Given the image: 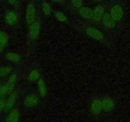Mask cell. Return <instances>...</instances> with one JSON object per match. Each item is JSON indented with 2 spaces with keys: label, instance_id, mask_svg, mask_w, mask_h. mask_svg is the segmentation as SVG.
<instances>
[{
  "label": "cell",
  "instance_id": "cell-1",
  "mask_svg": "<svg viewBox=\"0 0 130 122\" xmlns=\"http://www.w3.org/2000/svg\"><path fill=\"white\" fill-rule=\"evenodd\" d=\"M18 82V76L16 73L10 74L7 82L0 88V99H5L14 91Z\"/></svg>",
  "mask_w": 130,
  "mask_h": 122
},
{
  "label": "cell",
  "instance_id": "cell-2",
  "mask_svg": "<svg viewBox=\"0 0 130 122\" xmlns=\"http://www.w3.org/2000/svg\"><path fill=\"white\" fill-rule=\"evenodd\" d=\"M109 13L116 23H119L123 20L124 17V10L121 5L117 3L111 7Z\"/></svg>",
  "mask_w": 130,
  "mask_h": 122
},
{
  "label": "cell",
  "instance_id": "cell-3",
  "mask_svg": "<svg viewBox=\"0 0 130 122\" xmlns=\"http://www.w3.org/2000/svg\"><path fill=\"white\" fill-rule=\"evenodd\" d=\"M4 21L10 27H16L18 25L19 21L18 13L13 10H9L7 11L5 13Z\"/></svg>",
  "mask_w": 130,
  "mask_h": 122
},
{
  "label": "cell",
  "instance_id": "cell-4",
  "mask_svg": "<svg viewBox=\"0 0 130 122\" xmlns=\"http://www.w3.org/2000/svg\"><path fill=\"white\" fill-rule=\"evenodd\" d=\"M26 21L28 26L36 21L37 17V9L35 5L33 2H30L27 5L26 9Z\"/></svg>",
  "mask_w": 130,
  "mask_h": 122
},
{
  "label": "cell",
  "instance_id": "cell-5",
  "mask_svg": "<svg viewBox=\"0 0 130 122\" xmlns=\"http://www.w3.org/2000/svg\"><path fill=\"white\" fill-rule=\"evenodd\" d=\"M40 23L37 20L29 26V38L30 40L35 42L38 39L40 33Z\"/></svg>",
  "mask_w": 130,
  "mask_h": 122
},
{
  "label": "cell",
  "instance_id": "cell-6",
  "mask_svg": "<svg viewBox=\"0 0 130 122\" xmlns=\"http://www.w3.org/2000/svg\"><path fill=\"white\" fill-rule=\"evenodd\" d=\"M39 104V96L35 94H28L24 100V106L27 108H33Z\"/></svg>",
  "mask_w": 130,
  "mask_h": 122
},
{
  "label": "cell",
  "instance_id": "cell-7",
  "mask_svg": "<svg viewBox=\"0 0 130 122\" xmlns=\"http://www.w3.org/2000/svg\"><path fill=\"white\" fill-rule=\"evenodd\" d=\"M17 91H13L12 94H10L8 96V98L5 100V111L4 112L6 113H8L12 109L14 108L15 104L17 99Z\"/></svg>",
  "mask_w": 130,
  "mask_h": 122
},
{
  "label": "cell",
  "instance_id": "cell-8",
  "mask_svg": "<svg viewBox=\"0 0 130 122\" xmlns=\"http://www.w3.org/2000/svg\"><path fill=\"white\" fill-rule=\"evenodd\" d=\"M86 33L89 37L94 40L102 41L104 39V34L99 29L93 27H88L86 29Z\"/></svg>",
  "mask_w": 130,
  "mask_h": 122
},
{
  "label": "cell",
  "instance_id": "cell-9",
  "mask_svg": "<svg viewBox=\"0 0 130 122\" xmlns=\"http://www.w3.org/2000/svg\"><path fill=\"white\" fill-rule=\"evenodd\" d=\"M91 114L94 116H98L102 114L103 108L102 105V99H94L92 100L90 106Z\"/></svg>",
  "mask_w": 130,
  "mask_h": 122
},
{
  "label": "cell",
  "instance_id": "cell-10",
  "mask_svg": "<svg viewBox=\"0 0 130 122\" xmlns=\"http://www.w3.org/2000/svg\"><path fill=\"white\" fill-rule=\"evenodd\" d=\"M93 10V17L92 21L96 23L102 22V20L105 13V10L102 5H98L92 9Z\"/></svg>",
  "mask_w": 130,
  "mask_h": 122
},
{
  "label": "cell",
  "instance_id": "cell-11",
  "mask_svg": "<svg viewBox=\"0 0 130 122\" xmlns=\"http://www.w3.org/2000/svg\"><path fill=\"white\" fill-rule=\"evenodd\" d=\"M102 105L103 111L107 113H110L116 107V101L112 98L105 97L102 99Z\"/></svg>",
  "mask_w": 130,
  "mask_h": 122
},
{
  "label": "cell",
  "instance_id": "cell-12",
  "mask_svg": "<svg viewBox=\"0 0 130 122\" xmlns=\"http://www.w3.org/2000/svg\"><path fill=\"white\" fill-rule=\"evenodd\" d=\"M102 24L105 29L107 30H112L116 27V22L112 18L109 13L105 12L102 20Z\"/></svg>",
  "mask_w": 130,
  "mask_h": 122
},
{
  "label": "cell",
  "instance_id": "cell-13",
  "mask_svg": "<svg viewBox=\"0 0 130 122\" xmlns=\"http://www.w3.org/2000/svg\"><path fill=\"white\" fill-rule=\"evenodd\" d=\"M78 13L80 17L84 19L92 21L93 17V10L91 8L87 7H83L78 9Z\"/></svg>",
  "mask_w": 130,
  "mask_h": 122
},
{
  "label": "cell",
  "instance_id": "cell-14",
  "mask_svg": "<svg viewBox=\"0 0 130 122\" xmlns=\"http://www.w3.org/2000/svg\"><path fill=\"white\" fill-rule=\"evenodd\" d=\"M38 96L40 98H45L48 93L47 84L43 78H40L38 81Z\"/></svg>",
  "mask_w": 130,
  "mask_h": 122
},
{
  "label": "cell",
  "instance_id": "cell-15",
  "mask_svg": "<svg viewBox=\"0 0 130 122\" xmlns=\"http://www.w3.org/2000/svg\"><path fill=\"white\" fill-rule=\"evenodd\" d=\"M5 58L9 63L14 64H19L22 62V57L19 53L9 52L6 53Z\"/></svg>",
  "mask_w": 130,
  "mask_h": 122
},
{
  "label": "cell",
  "instance_id": "cell-16",
  "mask_svg": "<svg viewBox=\"0 0 130 122\" xmlns=\"http://www.w3.org/2000/svg\"><path fill=\"white\" fill-rule=\"evenodd\" d=\"M20 118H21V114L19 110L13 108L8 113V115L6 118V121L8 122H17L20 120Z\"/></svg>",
  "mask_w": 130,
  "mask_h": 122
},
{
  "label": "cell",
  "instance_id": "cell-17",
  "mask_svg": "<svg viewBox=\"0 0 130 122\" xmlns=\"http://www.w3.org/2000/svg\"><path fill=\"white\" fill-rule=\"evenodd\" d=\"M41 77V74L38 69H33L30 71L27 76V81L30 83H35L38 82Z\"/></svg>",
  "mask_w": 130,
  "mask_h": 122
},
{
  "label": "cell",
  "instance_id": "cell-18",
  "mask_svg": "<svg viewBox=\"0 0 130 122\" xmlns=\"http://www.w3.org/2000/svg\"><path fill=\"white\" fill-rule=\"evenodd\" d=\"M41 10H42V13L45 16H50L53 12L52 6L46 1H43L41 4Z\"/></svg>",
  "mask_w": 130,
  "mask_h": 122
},
{
  "label": "cell",
  "instance_id": "cell-19",
  "mask_svg": "<svg viewBox=\"0 0 130 122\" xmlns=\"http://www.w3.org/2000/svg\"><path fill=\"white\" fill-rule=\"evenodd\" d=\"M9 42V36L6 32L0 31V47L5 49Z\"/></svg>",
  "mask_w": 130,
  "mask_h": 122
},
{
  "label": "cell",
  "instance_id": "cell-20",
  "mask_svg": "<svg viewBox=\"0 0 130 122\" xmlns=\"http://www.w3.org/2000/svg\"><path fill=\"white\" fill-rule=\"evenodd\" d=\"M12 68L11 66H0V78H4L8 76L12 73Z\"/></svg>",
  "mask_w": 130,
  "mask_h": 122
},
{
  "label": "cell",
  "instance_id": "cell-21",
  "mask_svg": "<svg viewBox=\"0 0 130 122\" xmlns=\"http://www.w3.org/2000/svg\"><path fill=\"white\" fill-rule=\"evenodd\" d=\"M55 17L57 21H59L61 22H66L68 21V18L66 16V15L63 13V12H61V11H57L55 12Z\"/></svg>",
  "mask_w": 130,
  "mask_h": 122
},
{
  "label": "cell",
  "instance_id": "cell-22",
  "mask_svg": "<svg viewBox=\"0 0 130 122\" xmlns=\"http://www.w3.org/2000/svg\"><path fill=\"white\" fill-rule=\"evenodd\" d=\"M72 5L75 9H79L83 6V0H71Z\"/></svg>",
  "mask_w": 130,
  "mask_h": 122
},
{
  "label": "cell",
  "instance_id": "cell-23",
  "mask_svg": "<svg viewBox=\"0 0 130 122\" xmlns=\"http://www.w3.org/2000/svg\"><path fill=\"white\" fill-rule=\"evenodd\" d=\"M5 106V100L4 99H0V113L4 112Z\"/></svg>",
  "mask_w": 130,
  "mask_h": 122
},
{
  "label": "cell",
  "instance_id": "cell-24",
  "mask_svg": "<svg viewBox=\"0 0 130 122\" xmlns=\"http://www.w3.org/2000/svg\"><path fill=\"white\" fill-rule=\"evenodd\" d=\"M20 0H7L8 4L12 6H14L19 3Z\"/></svg>",
  "mask_w": 130,
  "mask_h": 122
},
{
  "label": "cell",
  "instance_id": "cell-25",
  "mask_svg": "<svg viewBox=\"0 0 130 122\" xmlns=\"http://www.w3.org/2000/svg\"><path fill=\"white\" fill-rule=\"evenodd\" d=\"M52 2H54V3H63V1L64 0H52Z\"/></svg>",
  "mask_w": 130,
  "mask_h": 122
},
{
  "label": "cell",
  "instance_id": "cell-26",
  "mask_svg": "<svg viewBox=\"0 0 130 122\" xmlns=\"http://www.w3.org/2000/svg\"><path fill=\"white\" fill-rule=\"evenodd\" d=\"M4 50H5L4 48H2V47H0V55L2 54V53H3V52H4Z\"/></svg>",
  "mask_w": 130,
  "mask_h": 122
},
{
  "label": "cell",
  "instance_id": "cell-27",
  "mask_svg": "<svg viewBox=\"0 0 130 122\" xmlns=\"http://www.w3.org/2000/svg\"><path fill=\"white\" fill-rule=\"evenodd\" d=\"M93 1H94V2H104V1H105V0H93Z\"/></svg>",
  "mask_w": 130,
  "mask_h": 122
},
{
  "label": "cell",
  "instance_id": "cell-28",
  "mask_svg": "<svg viewBox=\"0 0 130 122\" xmlns=\"http://www.w3.org/2000/svg\"><path fill=\"white\" fill-rule=\"evenodd\" d=\"M2 85H3V83H2V82H0V88H2Z\"/></svg>",
  "mask_w": 130,
  "mask_h": 122
},
{
  "label": "cell",
  "instance_id": "cell-29",
  "mask_svg": "<svg viewBox=\"0 0 130 122\" xmlns=\"http://www.w3.org/2000/svg\"><path fill=\"white\" fill-rule=\"evenodd\" d=\"M28 1L29 2H33V1H34V0H28Z\"/></svg>",
  "mask_w": 130,
  "mask_h": 122
}]
</instances>
